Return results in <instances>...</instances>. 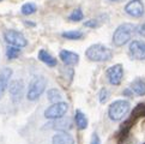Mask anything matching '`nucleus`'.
Listing matches in <instances>:
<instances>
[{
	"mask_svg": "<svg viewBox=\"0 0 145 144\" xmlns=\"http://www.w3.org/2000/svg\"><path fill=\"white\" fill-rule=\"evenodd\" d=\"M86 58L91 61H96V63H105L113 58V52L110 48L107 46H103L101 43L91 45L85 52Z\"/></svg>",
	"mask_w": 145,
	"mask_h": 144,
	"instance_id": "f257e3e1",
	"label": "nucleus"
},
{
	"mask_svg": "<svg viewBox=\"0 0 145 144\" xmlns=\"http://www.w3.org/2000/svg\"><path fill=\"white\" fill-rule=\"evenodd\" d=\"M47 86V79L43 76H36L30 81L27 91V99L29 101H36L43 94Z\"/></svg>",
	"mask_w": 145,
	"mask_h": 144,
	"instance_id": "f03ea898",
	"label": "nucleus"
},
{
	"mask_svg": "<svg viewBox=\"0 0 145 144\" xmlns=\"http://www.w3.org/2000/svg\"><path fill=\"white\" fill-rule=\"evenodd\" d=\"M134 29H136V27L131 23H125V24L119 25L113 34V43L116 47H121V46L126 45L131 40Z\"/></svg>",
	"mask_w": 145,
	"mask_h": 144,
	"instance_id": "7ed1b4c3",
	"label": "nucleus"
},
{
	"mask_svg": "<svg viewBox=\"0 0 145 144\" xmlns=\"http://www.w3.org/2000/svg\"><path fill=\"white\" fill-rule=\"evenodd\" d=\"M131 105L126 100H116L108 108V115L113 121H119L125 118V115L129 112Z\"/></svg>",
	"mask_w": 145,
	"mask_h": 144,
	"instance_id": "20e7f679",
	"label": "nucleus"
},
{
	"mask_svg": "<svg viewBox=\"0 0 145 144\" xmlns=\"http://www.w3.org/2000/svg\"><path fill=\"white\" fill-rule=\"evenodd\" d=\"M4 40L8 46H14L18 48H24L28 46V41L25 39V36L17 30L8 29L6 31H4Z\"/></svg>",
	"mask_w": 145,
	"mask_h": 144,
	"instance_id": "39448f33",
	"label": "nucleus"
},
{
	"mask_svg": "<svg viewBox=\"0 0 145 144\" xmlns=\"http://www.w3.org/2000/svg\"><path fill=\"white\" fill-rule=\"evenodd\" d=\"M67 111H69V105L66 102L61 101V102H56V103H52V106H49L44 111L43 115L46 119L55 120V119H59V118L65 117Z\"/></svg>",
	"mask_w": 145,
	"mask_h": 144,
	"instance_id": "423d86ee",
	"label": "nucleus"
},
{
	"mask_svg": "<svg viewBox=\"0 0 145 144\" xmlns=\"http://www.w3.org/2000/svg\"><path fill=\"white\" fill-rule=\"evenodd\" d=\"M24 89H25V85L22 79H14L12 82H10L7 90L13 103H19L20 102L22 97L24 96Z\"/></svg>",
	"mask_w": 145,
	"mask_h": 144,
	"instance_id": "0eeeda50",
	"label": "nucleus"
},
{
	"mask_svg": "<svg viewBox=\"0 0 145 144\" xmlns=\"http://www.w3.org/2000/svg\"><path fill=\"white\" fill-rule=\"evenodd\" d=\"M123 78V69L121 64L110 66L107 70V79L112 85H120Z\"/></svg>",
	"mask_w": 145,
	"mask_h": 144,
	"instance_id": "6e6552de",
	"label": "nucleus"
},
{
	"mask_svg": "<svg viewBox=\"0 0 145 144\" xmlns=\"http://www.w3.org/2000/svg\"><path fill=\"white\" fill-rule=\"evenodd\" d=\"M47 128H52V130H55V131H59V132H66L72 128L73 126V122H72L71 118H59V119H55V120H52L48 124H46Z\"/></svg>",
	"mask_w": 145,
	"mask_h": 144,
	"instance_id": "1a4fd4ad",
	"label": "nucleus"
},
{
	"mask_svg": "<svg viewBox=\"0 0 145 144\" xmlns=\"http://www.w3.org/2000/svg\"><path fill=\"white\" fill-rule=\"evenodd\" d=\"M128 53L132 56V59L144 60L145 59V42L140 40L132 41L128 47Z\"/></svg>",
	"mask_w": 145,
	"mask_h": 144,
	"instance_id": "9d476101",
	"label": "nucleus"
},
{
	"mask_svg": "<svg viewBox=\"0 0 145 144\" xmlns=\"http://www.w3.org/2000/svg\"><path fill=\"white\" fill-rule=\"evenodd\" d=\"M125 12L131 17H142L145 12L144 3L142 0H131L126 4Z\"/></svg>",
	"mask_w": 145,
	"mask_h": 144,
	"instance_id": "9b49d317",
	"label": "nucleus"
},
{
	"mask_svg": "<svg viewBox=\"0 0 145 144\" xmlns=\"http://www.w3.org/2000/svg\"><path fill=\"white\" fill-rule=\"evenodd\" d=\"M12 73L13 72L10 67H4L1 71H0V97H1L5 94V91L7 90Z\"/></svg>",
	"mask_w": 145,
	"mask_h": 144,
	"instance_id": "f8f14e48",
	"label": "nucleus"
},
{
	"mask_svg": "<svg viewBox=\"0 0 145 144\" xmlns=\"http://www.w3.org/2000/svg\"><path fill=\"white\" fill-rule=\"evenodd\" d=\"M59 58L67 66H73L79 63V55L74 52H71V50H66V49L60 50Z\"/></svg>",
	"mask_w": 145,
	"mask_h": 144,
	"instance_id": "ddd939ff",
	"label": "nucleus"
},
{
	"mask_svg": "<svg viewBox=\"0 0 145 144\" xmlns=\"http://www.w3.org/2000/svg\"><path fill=\"white\" fill-rule=\"evenodd\" d=\"M52 144H74V138L67 132H56L52 137Z\"/></svg>",
	"mask_w": 145,
	"mask_h": 144,
	"instance_id": "4468645a",
	"label": "nucleus"
},
{
	"mask_svg": "<svg viewBox=\"0 0 145 144\" xmlns=\"http://www.w3.org/2000/svg\"><path fill=\"white\" fill-rule=\"evenodd\" d=\"M37 56L43 64L49 66V67H55V66L58 65V60H56V58H54V56L52 55L49 52H47L46 49H40Z\"/></svg>",
	"mask_w": 145,
	"mask_h": 144,
	"instance_id": "2eb2a0df",
	"label": "nucleus"
},
{
	"mask_svg": "<svg viewBox=\"0 0 145 144\" xmlns=\"http://www.w3.org/2000/svg\"><path fill=\"white\" fill-rule=\"evenodd\" d=\"M131 90L138 96H144L145 95V81L140 77H138L131 83Z\"/></svg>",
	"mask_w": 145,
	"mask_h": 144,
	"instance_id": "dca6fc26",
	"label": "nucleus"
},
{
	"mask_svg": "<svg viewBox=\"0 0 145 144\" xmlns=\"http://www.w3.org/2000/svg\"><path fill=\"white\" fill-rule=\"evenodd\" d=\"M74 121H76V126L79 128V130H85L88 127V119L85 114L80 111H76L74 114Z\"/></svg>",
	"mask_w": 145,
	"mask_h": 144,
	"instance_id": "f3484780",
	"label": "nucleus"
},
{
	"mask_svg": "<svg viewBox=\"0 0 145 144\" xmlns=\"http://www.w3.org/2000/svg\"><path fill=\"white\" fill-rule=\"evenodd\" d=\"M47 99L49 102L52 103H56V102H61V99H63V95H61V92L58 90V89H49L47 91Z\"/></svg>",
	"mask_w": 145,
	"mask_h": 144,
	"instance_id": "a211bd4d",
	"label": "nucleus"
},
{
	"mask_svg": "<svg viewBox=\"0 0 145 144\" xmlns=\"http://www.w3.org/2000/svg\"><path fill=\"white\" fill-rule=\"evenodd\" d=\"M37 11V7L34 3H25L22 7H20V12L24 16H30V14H34Z\"/></svg>",
	"mask_w": 145,
	"mask_h": 144,
	"instance_id": "6ab92c4d",
	"label": "nucleus"
},
{
	"mask_svg": "<svg viewBox=\"0 0 145 144\" xmlns=\"http://www.w3.org/2000/svg\"><path fill=\"white\" fill-rule=\"evenodd\" d=\"M64 39H67V40H80L84 34H83L80 30H70V31H65L61 34Z\"/></svg>",
	"mask_w": 145,
	"mask_h": 144,
	"instance_id": "aec40b11",
	"label": "nucleus"
},
{
	"mask_svg": "<svg viewBox=\"0 0 145 144\" xmlns=\"http://www.w3.org/2000/svg\"><path fill=\"white\" fill-rule=\"evenodd\" d=\"M20 54V48L14 47V46H7L6 48V56L8 60H13L18 58V55Z\"/></svg>",
	"mask_w": 145,
	"mask_h": 144,
	"instance_id": "412c9836",
	"label": "nucleus"
},
{
	"mask_svg": "<svg viewBox=\"0 0 145 144\" xmlns=\"http://www.w3.org/2000/svg\"><path fill=\"white\" fill-rule=\"evenodd\" d=\"M84 18V14H83V11L80 9H76L72 11V13L69 16V19L71 22H80V20Z\"/></svg>",
	"mask_w": 145,
	"mask_h": 144,
	"instance_id": "4be33fe9",
	"label": "nucleus"
},
{
	"mask_svg": "<svg viewBox=\"0 0 145 144\" xmlns=\"http://www.w3.org/2000/svg\"><path fill=\"white\" fill-rule=\"evenodd\" d=\"M108 97H109V92H108V90H107L106 88L101 89L100 94H98V99H100L101 103H106L107 100H108Z\"/></svg>",
	"mask_w": 145,
	"mask_h": 144,
	"instance_id": "5701e85b",
	"label": "nucleus"
},
{
	"mask_svg": "<svg viewBox=\"0 0 145 144\" xmlns=\"http://www.w3.org/2000/svg\"><path fill=\"white\" fill-rule=\"evenodd\" d=\"M100 24H101V23L98 22V19H95V18H92V19L88 20V22L84 23L85 27H89V28H97Z\"/></svg>",
	"mask_w": 145,
	"mask_h": 144,
	"instance_id": "b1692460",
	"label": "nucleus"
},
{
	"mask_svg": "<svg viewBox=\"0 0 145 144\" xmlns=\"http://www.w3.org/2000/svg\"><path fill=\"white\" fill-rule=\"evenodd\" d=\"M90 144H101V139H100V137H98L97 133H94V135H92Z\"/></svg>",
	"mask_w": 145,
	"mask_h": 144,
	"instance_id": "393cba45",
	"label": "nucleus"
},
{
	"mask_svg": "<svg viewBox=\"0 0 145 144\" xmlns=\"http://www.w3.org/2000/svg\"><path fill=\"white\" fill-rule=\"evenodd\" d=\"M137 33H138L139 35H142V36H144V37H145V23L142 24V25H139L138 29H137Z\"/></svg>",
	"mask_w": 145,
	"mask_h": 144,
	"instance_id": "a878e982",
	"label": "nucleus"
},
{
	"mask_svg": "<svg viewBox=\"0 0 145 144\" xmlns=\"http://www.w3.org/2000/svg\"><path fill=\"white\" fill-rule=\"evenodd\" d=\"M110 1H119V0H110Z\"/></svg>",
	"mask_w": 145,
	"mask_h": 144,
	"instance_id": "bb28decb",
	"label": "nucleus"
},
{
	"mask_svg": "<svg viewBox=\"0 0 145 144\" xmlns=\"http://www.w3.org/2000/svg\"><path fill=\"white\" fill-rule=\"evenodd\" d=\"M0 1H3V0H0Z\"/></svg>",
	"mask_w": 145,
	"mask_h": 144,
	"instance_id": "cd10ccee",
	"label": "nucleus"
}]
</instances>
